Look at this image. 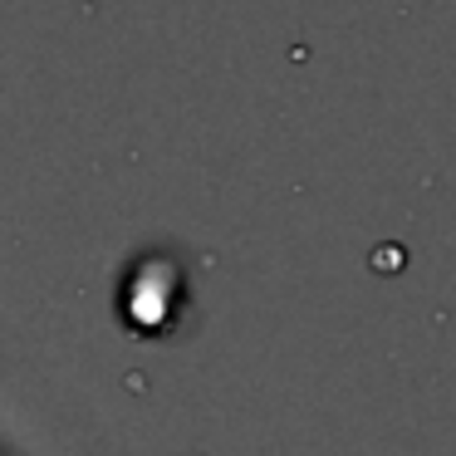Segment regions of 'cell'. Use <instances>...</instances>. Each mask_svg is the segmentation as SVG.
<instances>
[{"label": "cell", "mask_w": 456, "mask_h": 456, "mask_svg": "<svg viewBox=\"0 0 456 456\" xmlns=\"http://www.w3.org/2000/svg\"><path fill=\"white\" fill-rule=\"evenodd\" d=\"M113 319L138 344H172L197 324V265L182 246H148L113 285Z\"/></svg>", "instance_id": "obj_1"}]
</instances>
